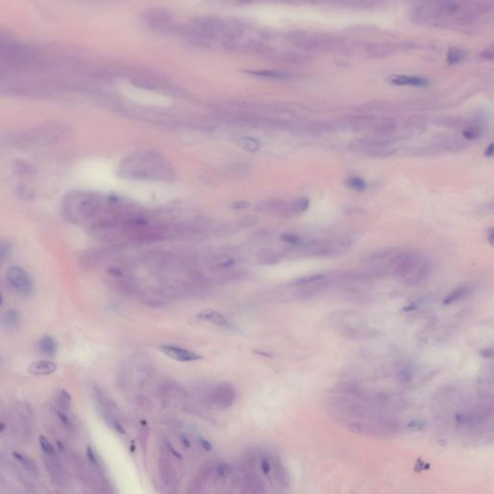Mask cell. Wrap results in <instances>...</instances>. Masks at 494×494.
<instances>
[{"label": "cell", "mask_w": 494, "mask_h": 494, "mask_svg": "<svg viewBox=\"0 0 494 494\" xmlns=\"http://www.w3.org/2000/svg\"><path fill=\"white\" fill-rule=\"evenodd\" d=\"M123 173L131 179L167 180L171 175L165 160L156 153H140L127 160Z\"/></svg>", "instance_id": "1"}, {"label": "cell", "mask_w": 494, "mask_h": 494, "mask_svg": "<svg viewBox=\"0 0 494 494\" xmlns=\"http://www.w3.org/2000/svg\"><path fill=\"white\" fill-rule=\"evenodd\" d=\"M39 61L38 55L20 44L0 43V64L3 66H31Z\"/></svg>", "instance_id": "2"}, {"label": "cell", "mask_w": 494, "mask_h": 494, "mask_svg": "<svg viewBox=\"0 0 494 494\" xmlns=\"http://www.w3.org/2000/svg\"><path fill=\"white\" fill-rule=\"evenodd\" d=\"M142 19L147 26L159 31L169 30L174 24L173 15L163 8H154L146 11L142 16Z\"/></svg>", "instance_id": "3"}, {"label": "cell", "mask_w": 494, "mask_h": 494, "mask_svg": "<svg viewBox=\"0 0 494 494\" xmlns=\"http://www.w3.org/2000/svg\"><path fill=\"white\" fill-rule=\"evenodd\" d=\"M6 278L8 283L19 293L28 295L32 293L33 283L29 274L20 267H12L7 270Z\"/></svg>", "instance_id": "4"}, {"label": "cell", "mask_w": 494, "mask_h": 494, "mask_svg": "<svg viewBox=\"0 0 494 494\" xmlns=\"http://www.w3.org/2000/svg\"><path fill=\"white\" fill-rule=\"evenodd\" d=\"M236 400V391L232 385L220 384L212 393V402L220 408H229Z\"/></svg>", "instance_id": "5"}, {"label": "cell", "mask_w": 494, "mask_h": 494, "mask_svg": "<svg viewBox=\"0 0 494 494\" xmlns=\"http://www.w3.org/2000/svg\"><path fill=\"white\" fill-rule=\"evenodd\" d=\"M161 350L165 353L166 356H168L171 359H174L176 361L180 362H192V361H199L202 359V356L185 348L177 347V346H171V345H164L161 346Z\"/></svg>", "instance_id": "6"}, {"label": "cell", "mask_w": 494, "mask_h": 494, "mask_svg": "<svg viewBox=\"0 0 494 494\" xmlns=\"http://www.w3.org/2000/svg\"><path fill=\"white\" fill-rule=\"evenodd\" d=\"M390 83L397 86H412V87H424L429 84L427 79L413 75H394L390 77Z\"/></svg>", "instance_id": "7"}, {"label": "cell", "mask_w": 494, "mask_h": 494, "mask_svg": "<svg viewBox=\"0 0 494 494\" xmlns=\"http://www.w3.org/2000/svg\"><path fill=\"white\" fill-rule=\"evenodd\" d=\"M57 369L55 362L49 360H39L33 362L28 367V372L35 376H48L54 374Z\"/></svg>", "instance_id": "8"}, {"label": "cell", "mask_w": 494, "mask_h": 494, "mask_svg": "<svg viewBox=\"0 0 494 494\" xmlns=\"http://www.w3.org/2000/svg\"><path fill=\"white\" fill-rule=\"evenodd\" d=\"M197 318L201 321L213 324L217 327H228L229 326L228 320L222 314H220L217 311L211 310V309L201 311L200 313L197 314Z\"/></svg>", "instance_id": "9"}, {"label": "cell", "mask_w": 494, "mask_h": 494, "mask_svg": "<svg viewBox=\"0 0 494 494\" xmlns=\"http://www.w3.org/2000/svg\"><path fill=\"white\" fill-rule=\"evenodd\" d=\"M38 347H39V350L43 354L49 355V356H54L57 350V343L55 339L51 336L43 337L39 341Z\"/></svg>", "instance_id": "10"}, {"label": "cell", "mask_w": 494, "mask_h": 494, "mask_svg": "<svg viewBox=\"0 0 494 494\" xmlns=\"http://www.w3.org/2000/svg\"><path fill=\"white\" fill-rule=\"evenodd\" d=\"M13 456H14V457L16 459H18L23 465V467L30 474H32L34 476L38 475V466H37V464L35 463V461L32 458H30L26 455H23V454H20V453H18V452H14Z\"/></svg>", "instance_id": "11"}, {"label": "cell", "mask_w": 494, "mask_h": 494, "mask_svg": "<svg viewBox=\"0 0 494 494\" xmlns=\"http://www.w3.org/2000/svg\"><path fill=\"white\" fill-rule=\"evenodd\" d=\"M160 469H161V475L163 482L165 485L170 486L175 481V472L172 468L170 462L166 459L161 458L160 461Z\"/></svg>", "instance_id": "12"}, {"label": "cell", "mask_w": 494, "mask_h": 494, "mask_svg": "<svg viewBox=\"0 0 494 494\" xmlns=\"http://www.w3.org/2000/svg\"><path fill=\"white\" fill-rule=\"evenodd\" d=\"M258 260L265 265H273L280 260V255L273 249H263L257 254Z\"/></svg>", "instance_id": "13"}, {"label": "cell", "mask_w": 494, "mask_h": 494, "mask_svg": "<svg viewBox=\"0 0 494 494\" xmlns=\"http://www.w3.org/2000/svg\"><path fill=\"white\" fill-rule=\"evenodd\" d=\"M238 144L244 150L248 152H257L261 148V142L253 137H243L241 138Z\"/></svg>", "instance_id": "14"}, {"label": "cell", "mask_w": 494, "mask_h": 494, "mask_svg": "<svg viewBox=\"0 0 494 494\" xmlns=\"http://www.w3.org/2000/svg\"><path fill=\"white\" fill-rule=\"evenodd\" d=\"M346 184L348 188L352 189V190H355V191H358V192H362V191H365L367 189V183L366 182L359 178V177H349L347 179L346 181Z\"/></svg>", "instance_id": "15"}, {"label": "cell", "mask_w": 494, "mask_h": 494, "mask_svg": "<svg viewBox=\"0 0 494 494\" xmlns=\"http://www.w3.org/2000/svg\"><path fill=\"white\" fill-rule=\"evenodd\" d=\"M325 276L323 274H311L306 275V276H303V277H300V278H297L295 280H293L291 282V285L292 286H294V287H298V286H305V285H309V284H312V283H315V282H318L320 280H322Z\"/></svg>", "instance_id": "16"}, {"label": "cell", "mask_w": 494, "mask_h": 494, "mask_svg": "<svg viewBox=\"0 0 494 494\" xmlns=\"http://www.w3.org/2000/svg\"><path fill=\"white\" fill-rule=\"evenodd\" d=\"M249 73L251 74H254V75H257L260 77H264V78H269V79H285L288 77V75L286 73H280V72H275V71L263 70V71H252Z\"/></svg>", "instance_id": "17"}, {"label": "cell", "mask_w": 494, "mask_h": 494, "mask_svg": "<svg viewBox=\"0 0 494 494\" xmlns=\"http://www.w3.org/2000/svg\"><path fill=\"white\" fill-rule=\"evenodd\" d=\"M467 288L465 286H461V287H458L457 289H456L455 291H453L449 295H447L445 297V299L443 300V303L445 305L447 304H451L458 299H460L466 293H467Z\"/></svg>", "instance_id": "18"}, {"label": "cell", "mask_w": 494, "mask_h": 494, "mask_svg": "<svg viewBox=\"0 0 494 494\" xmlns=\"http://www.w3.org/2000/svg\"><path fill=\"white\" fill-rule=\"evenodd\" d=\"M2 322L8 327L16 326L18 322V313L14 309L7 311L2 317Z\"/></svg>", "instance_id": "19"}, {"label": "cell", "mask_w": 494, "mask_h": 494, "mask_svg": "<svg viewBox=\"0 0 494 494\" xmlns=\"http://www.w3.org/2000/svg\"><path fill=\"white\" fill-rule=\"evenodd\" d=\"M481 131H480V128L476 127V126H472V127H467L465 129H463L462 131V135L463 137H465L466 139L468 140H473L475 138H477L479 135H480Z\"/></svg>", "instance_id": "20"}, {"label": "cell", "mask_w": 494, "mask_h": 494, "mask_svg": "<svg viewBox=\"0 0 494 494\" xmlns=\"http://www.w3.org/2000/svg\"><path fill=\"white\" fill-rule=\"evenodd\" d=\"M39 442H40V446H41L42 450L45 452L46 455H48V456H54L55 455V452L54 446L50 443V441L47 439L44 436H40Z\"/></svg>", "instance_id": "21"}, {"label": "cell", "mask_w": 494, "mask_h": 494, "mask_svg": "<svg viewBox=\"0 0 494 494\" xmlns=\"http://www.w3.org/2000/svg\"><path fill=\"white\" fill-rule=\"evenodd\" d=\"M71 401H72V398H71V395L69 394V392L66 390H62L60 392V396H59V403H60L61 407L65 410L69 409L70 404H71Z\"/></svg>", "instance_id": "22"}, {"label": "cell", "mask_w": 494, "mask_h": 494, "mask_svg": "<svg viewBox=\"0 0 494 494\" xmlns=\"http://www.w3.org/2000/svg\"><path fill=\"white\" fill-rule=\"evenodd\" d=\"M281 239L285 242H288V243H291V244H293V245H298L301 243V238L297 236V235H294V234H284L281 236Z\"/></svg>", "instance_id": "23"}, {"label": "cell", "mask_w": 494, "mask_h": 494, "mask_svg": "<svg viewBox=\"0 0 494 494\" xmlns=\"http://www.w3.org/2000/svg\"><path fill=\"white\" fill-rule=\"evenodd\" d=\"M217 471L219 473V475L221 477H226L227 475H229L230 471H231V468L228 464L226 463H220L217 468Z\"/></svg>", "instance_id": "24"}, {"label": "cell", "mask_w": 494, "mask_h": 494, "mask_svg": "<svg viewBox=\"0 0 494 494\" xmlns=\"http://www.w3.org/2000/svg\"><path fill=\"white\" fill-rule=\"evenodd\" d=\"M261 468L265 474L270 473V471L272 469V465H271V462L267 457H263V458L261 460Z\"/></svg>", "instance_id": "25"}, {"label": "cell", "mask_w": 494, "mask_h": 494, "mask_svg": "<svg viewBox=\"0 0 494 494\" xmlns=\"http://www.w3.org/2000/svg\"><path fill=\"white\" fill-rule=\"evenodd\" d=\"M424 428H425V424L419 420L412 421L408 424V429H410L411 431H421Z\"/></svg>", "instance_id": "26"}, {"label": "cell", "mask_w": 494, "mask_h": 494, "mask_svg": "<svg viewBox=\"0 0 494 494\" xmlns=\"http://www.w3.org/2000/svg\"><path fill=\"white\" fill-rule=\"evenodd\" d=\"M86 454H87V457H88V458H89L90 462H91V463H93L94 465H98L99 461H98L97 456H96L95 452L93 451V449H92V448H91L90 446H88V447H87V450H86Z\"/></svg>", "instance_id": "27"}, {"label": "cell", "mask_w": 494, "mask_h": 494, "mask_svg": "<svg viewBox=\"0 0 494 494\" xmlns=\"http://www.w3.org/2000/svg\"><path fill=\"white\" fill-rule=\"evenodd\" d=\"M461 58H462V54L457 50H454L449 55V60L451 63H456V62L459 61Z\"/></svg>", "instance_id": "28"}, {"label": "cell", "mask_w": 494, "mask_h": 494, "mask_svg": "<svg viewBox=\"0 0 494 494\" xmlns=\"http://www.w3.org/2000/svg\"><path fill=\"white\" fill-rule=\"evenodd\" d=\"M249 207H250V204L246 201H238V202H236L232 205V208L234 210H244Z\"/></svg>", "instance_id": "29"}, {"label": "cell", "mask_w": 494, "mask_h": 494, "mask_svg": "<svg viewBox=\"0 0 494 494\" xmlns=\"http://www.w3.org/2000/svg\"><path fill=\"white\" fill-rule=\"evenodd\" d=\"M199 439H200L199 440V441H200V444H201V446H202V447H203V448H204L205 450H207V451H211V450L213 449V446H212V444H211V443H210V442H209L208 440H206L205 439H202V438H200Z\"/></svg>", "instance_id": "30"}, {"label": "cell", "mask_w": 494, "mask_h": 494, "mask_svg": "<svg viewBox=\"0 0 494 494\" xmlns=\"http://www.w3.org/2000/svg\"><path fill=\"white\" fill-rule=\"evenodd\" d=\"M494 144L492 143L487 149H486V152H485V156L487 158H493L494 157Z\"/></svg>", "instance_id": "31"}, {"label": "cell", "mask_w": 494, "mask_h": 494, "mask_svg": "<svg viewBox=\"0 0 494 494\" xmlns=\"http://www.w3.org/2000/svg\"><path fill=\"white\" fill-rule=\"evenodd\" d=\"M487 238L489 240V242L491 243V245H494V231L493 228H491L487 234Z\"/></svg>", "instance_id": "32"}, {"label": "cell", "mask_w": 494, "mask_h": 494, "mask_svg": "<svg viewBox=\"0 0 494 494\" xmlns=\"http://www.w3.org/2000/svg\"><path fill=\"white\" fill-rule=\"evenodd\" d=\"M58 416H59L60 420L65 424V426H69V419L63 412H58Z\"/></svg>", "instance_id": "33"}, {"label": "cell", "mask_w": 494, "mask_h": 494, "mask_svg": "<svg viewBox=\"0 0 494 494\" xmlns=\"http://www.w3.org/2000/svg\"><path fill=\"white\" fill-rule=\"evenodd\" d=\"M181 440H182V442L183 443V445H184L185 447H189V446H190L189 441H188V439H187L184 436H182V437H181Z\"/></svg>", "instance_id": "34"}, {"label": "cell", "mask_w": 494, "mask_h": 494, "mask_svg": "<svg viewBox=\"0 0 494 494\" xmlns=\"http://www.w3.org/2000/svg\"><path fill=\"white\" fill-rule=\"evenodd\" d=\"M482 354H483V356H485L486 354H488V351H487V350H485ZM492 355H493V350H492V349H490V355H488V357H490V356H492Z\"/></svg>", "instance_id": "35"}, {"label": "cell", "mask_w": 494, "mask_h": 494, "mask_svg": "<svg viewBox=\"0 0 494 494\" xmlns=\"http://www.w3.org/2000/svg\"><path fill=\"white\" fill-rule=\"evenodd\" d=\"M5 430V424L4 423H0V434Z\"/></svg>", "instance_id": "36"}, {"label": "cell", "mask_w": 494, "mask_h": 494, "mask_svg": "<svg viewBox=\"0 0 494 494\" xmlns=\"http://www.w3.org/2000/svg\"><path fill=\"white\" fill-rule=\"evenodd\" d=\"M2 301H3V297H2V294H1V293H0V306L2 305Z\"/></svg>", "instance_id": "37"}, {"label": "cell", "mask_w": 494, "mask_h": 494, "mask_svg": "<svg viewBox=\"0 0 494 494\" xmlns=\"http://www.w3.org/2000/svg\"><path fill=\"white\" fill-rule=\"evenodd\" d=\"M4 252H5V251H3V248H1V247H0V257L3 255V253H4Z\"/></svg>", "instance_id": "38"}]
</instances>
